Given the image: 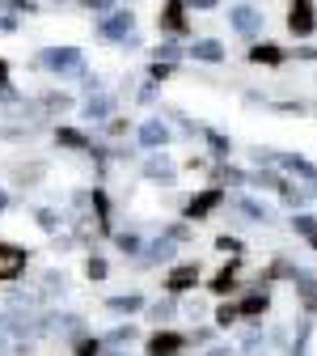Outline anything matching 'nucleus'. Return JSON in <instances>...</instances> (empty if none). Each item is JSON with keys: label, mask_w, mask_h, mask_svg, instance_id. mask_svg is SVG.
Masks as SVG:
<instances>
[{"label": "nucleus", "mask_w": 317, "mask_h": 356, "mask_svg": "<svg viewBox=\"0 0 317 356\" xmlns=\"http://www.w3.org/2000/svg\"><path fill=\"white\" fill-rule=\"evenodd\" d=\"M131 34H135V13L131 9H110L98 22V38H106V42H127Z\"/></svg>", "instance_id": "f257e3e1"}, {"label": "nucleus", "mask_w": 317, "mask_h": 356, "mask_svg": "<svg viewBox=\"0 0 317 356\" xmlns=\"http://www.w3.org/2000/svg\"><path fill=\"white\" fill-rule=\"evenodd\" d=\"M26 263H30V250L13 246V242H0V284L5 280H17L26 272Z\"/></svg>", "instance_id": "f03ea898"}, {"label": "nucleus", "mask_w": 317, "mask_h": 356, "mask_svg": "<svg viewBox=\"0 0 317 356\" xmlns=\"http://www.w3.org/2000/svg\"><path fill=\"white\" fill-rule=\"evenodd\" d=\"M38 64L51 72H80V51L76 47H47L38 56Z\"/></svg>", "instance_id": "7ed1b4c3"}, {"label": "nucleus", "mask_w": 317, "mask_h": 356, "mask_svg": "<svg viewBox=\"0 0 317 356\" xmlns=\"http://www.w3.org/2000/svg\"><path fill=\"white\" fill-rule=\"evenodd\" d=\"M191 339L182 335V331H157V335H148V356H178Z\"/></svg>", "instance_id": "20e7f679"}, {"label": "nucleus", "mask_w": 317, "mask_h": 356, "mask_svg": "<svg viewBox=\"0 0 317 356\" xmlns=\"http://www.w3.org/2000/svg\"><path fill=\"white\" fill-rule=\"evenodd\" d=\"M288 30L296 38H309L317 30V17H313V5L309 0H292V13H288Z\"/></svg>", "instance_id": "39448f33"}, {"label": "nucleus", "mask_w": 317, "mask_h": 356, "mask_svg": "<svg viewBox=\"0 0 317 356\" xmlns=\"http://www.w3.org/2000/svg\"><path fill=\"white\" fill-rule=\"evenodd\" d=\"M224 204V187H207V191H199L191 204H187V220H203L207 212H216Z\"/></svg>", "instance_id": "423d86ee"}, {"label": "nucleus", "mask_w": 317, "mask_h": 356, "mask_svg": "<svg viewBox=\"0 0 317 356\" xmlns=\"http://www.w3.org/2000/svg\"><path fill=\"white\" fill-rule=\"evenodd\" d=\"M157 26H161L165 34H187V5H182V0H165Z\"/></svg>", "instance_id": "0eeeda50"}, {"label": "nucleus", "mask_w": 317, "mask_h": 356, "mask_svg": "<svg viewBox=\"0 0 317 356\" xmlns=\"http://www.w3.org/2000/svg\"><path fill=\"white\" fill-rule=\"evenodd\" d=\"M229 22H233V30H237V34H246V38L262 30V13H258V9H250V5H233V9H229Z\"/></svg>", "instance_id": "6e6552de"}, {"label": "nucleus", "mask_w": 317, "mask_h": 356, "mask_svg": "<svg viewBox=\"0 0 317 356\" xmlns=\"http://www.w3.org/2000/svg\"><path fill=\"white\" fill-rule=\"evenodd\" d=\"M195 280H199V267L195 263H182V267H173V272L165 276V289L178 297V293H187V289H195Z\"/></svg>", "instance_id": "1a4fd4ad"}, {"label": "nucleus", "mask_w": 317, "mask_h": 356, "mask_svg": "<svg viewBox=\"0 0 317 356\" xmlns=\"http://www.w3.org/2000/svg\"><path fill=\"white\" fill-rule=\"evenodd\" d=\"M169 140V127L161 123V119H148V123H140V145L144 149H161Z\"/></svg>", "instance_id": "9d476101"}, {"label": "nucleus", "mask_w": 317, "mask_h": 356, "mask_svg": "<svg viewBox=\"0 0 317 356\" xmlns=\"http://www.w3.org/2000/svg\"><path fill=\"white\" fill-rule=\"evenodd\" d=\"M288 51L275 47V42H258V47H250V64H284Z\"/></svg>", "instance_id": "9b49d317"}, {"label": "nucleus", "mask_w": 317, "mask_h": 356, "mask_svg": "<svg viewBox=\"0 0 317 356\" xmlns=\"http://www.w3.org/2000/svg\"><path fill=\"white\" fill-rule=\"evenodd\" d=\"M191 56H195V60H203V64H220V60H224V47H220L216 38H199L195 47H191Z\"/></svg>", "instance_id": "f8f14e48"}, {"label": "nucleus", "mask_w": 317, "mask_h": 356, "mask_svg": "<svg viewBox=\"0 0 317 356\" xmlns=\"http://www.w3.org/2000/svg\"><path fill=\"white\" fill-rule=\"evenodd\" d=\"M237 267H241V254H233V263L212 280V293H220V297H224V293H233V289H237V280H233V276H237Z\"/></svg>", "instance_id": "ddd939ff"}, {"label": "nucleus", "mask_w": 317, "mask_h": 356, "mask_svg": "<svg viewBox=\"0 0 317 356\" xmlns=\"http://www.w3.org/2000/svg\"><path fill=\"white\" fill-rule=\"evenodd\" d=\"M55 145H64V149H94V140H89L85 131H76V127H55Z\"/></svg>", "instance_id": "4468645a"}, {"label": "nucleus", "mask_w": 317, "mask_h": 356, "mask_svg": "<svg viewBox=\"0 0 317 356\" xmlns=\"http://www.w3.org/2000/svg\"><path fill=\"white\" fill-rule=\"evenodd\" d=\"M280 165H284V170H292V174H300V178H313V183H317V165H313V161H305V157H296V153H280Z\"/></svg>", "instance_id": "2eb2a0df"}, {"label": "nucleus", "mask_w": 317, "mask_h": 356, "mask_svg": "<svg viewBox=\"0 0 317 356\" xmlns=\"http://www.w3.org/2000/svg\"><path fill=\"white\" fill-rule=\"evenodd\" d=\"M266 305H271V297L266 293H250V297H241V318H262L266 314Z\"/></svg>", "instance_id": "dca6fc26"}, {"label": "nucleus", "mask_w": 317, "mask_h": 356, "mask_svg": "<svg viewBox=\"0 0 317 356\" xmlns=\"http://www.w3.org/2000/svg\"><path fill=\"white\" fill-rule=\"evenodd\" d=\"M292 284H296V293H300V301H305L309 309H317V280H313L309 272H296V276H292Z\"/></svg>", "instance_id": "f3484780"}, {"label": "nucleus", "mask_w": 317, "mask_h": 356, "mask_svg": "<svg viewBox=\"0 0 317 356\" xmlns=\"http://www.w3.org/2000/svg\"><path fill=\"white\" fill-rule=\"evenodd\" d=\"M110 111H114V98H106V94H94V98H89L85 102V119H110Z\"/></svg>", "instance_id": "a211bd4d"}, {"label": "nucleus", "mask_w": 317, "mask_h": 356, "mask_svg": "<svg viewBox=\"0 0 317 356\" xmlns=\"http://www.w3.org/2000/svg\"><path fill=\"white\" fill-rule=\"evenodd\" d=\"M169 254H173V242H169V238H161V242L144 246V259H140V263H144V267H153V263H165Z\"/></svg>", "instance_id": "6ab92c4d"}, {"label": "nucleus", "mask_w": 317, "mask_h": 356, "mask_svg": "<svg viewBox=\"0 0 317 356\" xmlns=\"http://www.w3.org/2000/svg\"><path fill=\"white\" fill-rule=\"evenodd\" d=\"M106 305L114 309V314H135V309H144V297L140 293H127V297H110Z\"/></svg>", "instance_id": "aec40b11"}, {"label": "nucleus", "mask_w": 317, "mask_h": 356, "mask_svg": "<svg viewBox=\"0 0 317 356\" xmlns=\"http://www.w3.org/2000/svg\"><path fill=\"white\" fill-rule=\"evenodd\" d=\"M135 335H140V331H135V327L127 323V327H114V331H110V335H106L102 343H106V348H127V343H131Z\"/></svg>", "instance_id": "412c9836"}, {"label": "nucleus", "mask_w": 317, "mask_h": 356, "mask_svg": "<svg viewBox=\"0 0 317 356\" xmlns=\"http://www.w3.org/2000/svg\"><path fill=\"white\" fill-rule=\"evenodd\" d=\"M144 174H148V178H173V165H169V157L161 153V157H148V161H144Z\"/></svg>", "instance_id": "4be33fe9"}, {"label": "nucleus", "mask_w": 317, "mask_h": 356, "mask_svg": "<svg viewBox=\"0 0 317 356\" xmlns=\"http://www.w3.org/2000/svg\"><path fill=\"white\" fill-rule=\"evenodd\" d=\"M237 208L250 216V220H258V225H266L271 220V212H266V204H258V200H237Z\"/></svg>", "instance_id": "5701e85b"}, {"label": "nucleus", "mask_w": 317, "mask_h": 356, "mask_svg": "<svg viewBox=\"0 0 317 356\" xmlns=\"http://www.w3.org/2000/svg\"><path fill=\"white\" fill-rule=\"evenodd\" d=\"M102 348H106L102 339H89V335H76V343H72L76 356H102Z\"/></svg>", "instance_id": "b1692460"}, {"label": "nucleus", "mask_w": 317, "mask_h": 356, "mask_svg": "<svg viewBox=\"0 0 317 356\" xmlns=\"http://www.w3.org/2000/svg\"><path fill=\"white\" fill-rule=\"evenodd\" d=\"M173 314H178V305H173V297H169V301H157V305H148V318H153V323H169Z\"/></svg>", "instance_id": "393cba45"}, {"label": "nucleus", "mask_w": 317, "mask_h": 356, "mask_svg": "<svg viewBox=\"0 0 317 356\" xmlns=\"http://www.w3.org/2000/svg\"><path fill=\"white\" fill-rule=\"evenodd\" d=\"M64 289H68L64 272H47V280H42V297H55V293H64Z\"/></svg>", "instance_id": "a878e982"}, {"label": "nucleus", "mask_w": 317, "mask_h": 356, "mask_svg": "<svg viewBox=\"0 0 317 356\" xmlns=\"http://www.w3.org/2000/svg\"><path fill=\"white\" fill-rule=\"evenodd\" d=\"M106 272H110V267H106V259H98V254L85 263V276H89V280H106Z\"/></svg>", "instance_id": "bb28decb"}, {"label": "nucleus", "mask_w": 317, "mask_h": 356, "mask_svg": "<svg viewBox=\"0 0 317 356\" xmlns=\"http://www.w3.org/2000/svg\"><path fill=\"white\" fill-rule=\"evenodd\" d=\"M237 318H241L237 305H220V309H216V327H233Z\"/></svg>", "instance_id": "cd10ccee"}, {"label": "nucleus", "mask_w": 317, "mask_h": 356, "mask_svg": "<svg viewBox=\"0 0 317 356\" xmlns=\"http://www.w3.org/2000/svg\"><path fill=\"white\" fill-rule=\"evenodd\" d=\"M207 145H212V153H216V157H229V153H233V145L224 140L220 131H207Z\"/></svg>", "instance_id": "c85d7f7f"}, {"label": "nucleus", "mask_w": 317, "mask_h": 356, "mask_svg": "<svg viewBox=\"0 0 317 356\" xmlns=\"http://www.w3.org/2000/svg\"><path fill=\"white\" fill-rule=\"evenodd\" d=\"M157 60H165V64H178V56H182V47H178V42H161V47L153 51Z\"/></svg>", "instance_id": "c756f323"}, {"label": "nucleus", "mask_w": 317, "mask_h": 356, "mask_svg": "<svg viewBox=\"0 0 317 356\" xmlns=\"http://www.w3.org/2000/svg\"><path fill=\"white\" fill-rule=\"evenodd\" d=\"M114 242H119V250H123V254H140V250H144V246H140V238H135V234H119Z\"/></svg>", "instance_id": "7c9ffc66"}, {"label": "nucleus", "mask_w": 317, "mask_h": 356, "mask_svg": "<svg viewBox=\"0 0 317 356\" xmlns=\"http://www.w3.org/2000/svg\"><path fill=\"white\" fill-rule=\"evenodd\" d=\"M42 106H47V111H60V115H64V111L72 106V98H68V94H47V98H42Z\"/></svg>", "instance_id": "2f4dec72"}, {"label": "nucleus", "mask_w": 317, "mask_h": 356, "mask_svg": "<svg viewBox=\"0 0 317 356\" xmlns=\"http://www.w3.org/2000/svg\"><path fill=\"white\" fill-rule=\"evenodd\" d=\"M292 229L305 234V238H313V234H317V216H296V220H292Z\"/></svg>", "instance_id": "473e14b6"}, {"label": "nucleus", "mask_w": 317, "mask_h": 356, "mask_svg": "<svg viewBox=\"0 0 317 356\" xmlns=\"http://www.w3.org/2000/svg\"><path fill=\"white\" fill-rule=\"evenodd\" d=\"M38 225L47 229V234H55V229H60V216H55L51 208H38Z\"/></svg>", "instance_id": "72a5a7b5"}, {"label": "nucleus", "mask_w": 317, "mask_h": 356, "mask_svg": "<svg viewBox=\"0 0 317 356\" xmlns=\"http://www.w3.org/2000/svg\"><path fill=\"white\" fill-rule=\"evenodd\" d=\"M0 9H13V13H38L34 0H0Z\"/></svg>", "instance_id": "f704fd0d"}, {"label": "nucleus", "mask_w": 317, "mask_h": 356, "mask_svg": "<svg viewBox=\"0 0 317 356\" xmlns=\"http://www.w3.org/2000/svg\"><path fill=\"white\" fill-rule=\"evenodd\" d=\"M262 348H266V343H262V335H258V331H250V335H246V356H258Z\"/></svg>", "instance_id": "c9c22d12"}, {"label": "nucleus", "mask_w": 317, "mask_h": 356, "mask_svg": "<svg viewBox=\"0 0 317 356\" xmlns=\"http://www.w3.org/2000/svg\"><path fill=\"white\" fill-rule=\"evenodd\" d=\"M220 178H224V183H250V174H241V170H233V165H224Z\"/></svg>", "instance_id": "e433bc0d"}, {"label": "nucleus", "mask_w": 317, "mask_h": 356, "mask_svg": "<svg viewBox=\"0 0 317 356\" xmlns=\"http://www.w3.org/2000/svg\"><path fill=\"white\" fill-rule=\"evenodd\" d=\"M165 238H169V242H187V238H191V225H169Z\"/></svg>", "instance_id": "4c0bfd02"}, {"label": "nucleus", "mask_w": 317, "mask_h": 356, "mask_svg": "<svg viewBox=\"0 0 317 356\" xmlns=\"http://www.w3.org/2000/svg\"><path fill=\"white\" fill-rule=\"evenodd\" d=\"M169 72H173V64H165V60H157V64H153V72H148V81H165Z\"/></svg>", "instance_id": "58836bf2"}, {"label": "nucleus", "mask_w": 317, "mask_h": 356, "mask_svg": "<svg viewBox=\"0 0 317 356\" xmlns=\"http://www.w3.org/2000/svg\"><path fill=\"white\" fill-rule=\"evenodd\" d=\"M216 246H220V250H233V254L241 250V242H237V238H229V234H224V238H216Z\"/></svg>", "instance_id": "ea45409f"}, {"label": "nucleus", "mask_w": 317, "mask_h": 356, "mask_svg": "<svg viewBox=\"0 0 317 356\" xmlns=\"http://www.w3.org/2000/svg\"><path fill=\"white\" fill-rule=\"evenodd\" d=\"M284 200H288V204H305V191H292V187H284Z\"/></svg>", "instance_id": "a19ab883"}, {"label": "nucleus", "mask_w": 317, "mask_h": 356, "mask_svg": "<svg viewBox=\"0 0 317 356\" xmlns=\"http://www.w3.org/2000/svg\"><path fill=\"white\" fill-rule=\"evenodd\" d=\"M187 5H191V9H216L220 0H187Z\"/></svg>", "instance_id": "79ce46f5"}, {"label": "nucleus", "mask_w": 317, "mask_h": 356, "mask_svg": "<svg viewBox=\"0 0 317 356\" xmlns=\"http://www.w3.org/2000/svg\"><path fill=\"white\" fill-rule=\"evenodd\" d=\"M5 85H9V64L0 60V89H5Z\"/></svg>", "instance_id": "37998d69"}, {"label": "nucleus", "mask_w": 317, "mask_h": 356, "mask_svg": "<svg viewBox=\"0 0 317 356\" xmlns=\"http://www.w3.org/2000/svg\"><path fill=\"white\" fill-rule=\"evenodd\" d=\"M89 9H110V0H85Z\"/></svg>", "instance_id": "c03bdc74"}, {"label": "nucleus", "mask_w": 317, "mask_h": 356, "mask_svg": "<svg viewBox=\"0 0 317 356\" xmlns=\"http://www.w3.org/2000/svg\"><path fill=\"white\" fill-rule=\"evenodd\" d=\"M207 356H237V352H233V348H212Z\"/></svg>", "instance_id": "a18cd8bd"}, {"label": "nucleus", "mask_w": 317, "mask_h": 356, "mask_svg": "<svg viewBox=\"0 0 317 356\" xmlns=\"http://www.w3.org/2000/svg\"><path fill=\"white\" fill-rule=\"evenodd\" d=\"M9 352V343H5V331H0V356H5Z\"/></svg>", "instance_id": "49530a36"}, {"label": "nucleus", "mask_w": 317, "mask_h": 356, "mask_svg": "<svg viewBox=\"0 0 317 356\" xmlns=\"http://www.w3.org/2000/svg\"><path fill=\"white\" fill-rule=\"evenodd\" d=\"M5 208H9V195H5V191H0V212H5Z\"/></svg>", "instance_id": "de8ad7c7"}, {"label": "nucleus", "mask_w": 317, "mask_h": 356, "mask_svg": "<svg viewBox=\"0 0 317 356\" xmlns=\"http://www.w3.org/2000/svg\"><path fill=\"white\" fill-rule=\"evenodd\" d=\"M300 356H305V352H300Z\"/></svg>", "instance_id": "09e8293b"}]
</instances>
